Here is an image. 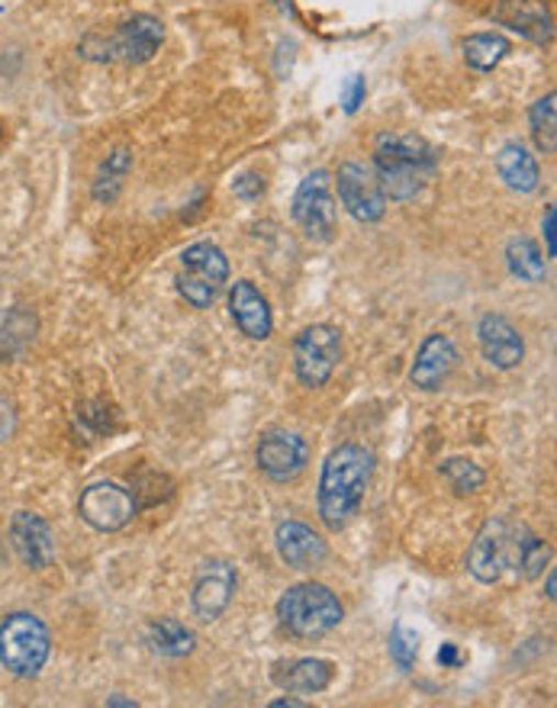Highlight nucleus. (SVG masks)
<instances>
[{
    "label": "nucleus",
    "mask_w": 557,
    "mask_h": 708,
    "mask_svg": "<svg viewBox=\"0 0 557 708\" xmlns=\"http://www.w3.org/2000/svg\"><path fill=\"white\" fill-rule=\"evenodd\" d=\"M52 654V634L46 621L33 612H13L0 621V664L20 679H33L43 673Z\"/></svg>",
    "instance_id": "5"
},
{
    "label": "nucleus",
    "mask_w": 557,
    "mask_h": 708,
    "mask_svg": "<svg viewBox=\"0 0 557 708\" xmlns=\"http://www.w3.org/2000/svg\"><path fill=\"white\" fill-rule=\"evenodd\" d=\"M271 708H307V703H303V699H290V696H287V699H275Z\"/></svg>",
    "instance_id": "36"
},
{
    "label": "nucleus",
    "mask_w": 557,
    "mask_h": 708,
    "mask_svg": "<svg viewBox=\"0 0 557 708\" xmlns=\"http://www.w3.org/2000/svg\"><path fill=\"white\" fill-rule=\"evenodd\" d=\"M493 20L538 45L555 40V20L545 0H500L493 7Z\"/></svg>",
    "instance_id": "18"
},
{
    "label": "nucleus",
    "mask_w": 557,
    "mask_h": 708,
    "mask_svg": "<svg viewBox=\"0 0 557 708\" xmlns=\"http://www.w3.org/2000/svg\"><path fill=\"white\" fill-rule=\"evenodd\" d=\"M235 586H238V576H235V567L230 561H207L200 571H197V579H193V612L197 619L203 621H216L233 602Z\"/></svg>",
    "instance_id": "13"
},
{
    "label": "nucleus",
    "mask_w": 557,
    "mask_h": 708,
    "mask_svg": "<svg viewBox=\"0 0 557 708\" xmlns=\"http://www.w3.org/2000/svg\"><path fill=\"white\" fill-rule=\"evenodd\" d=\"M557 97L555 93H548V97H542L538 103H532V110H528V123H532V135H535V142H538V148L545 152V155H555L557 148Z\"/></svg>",
    "instance_id": "28"
},
{
    "label": "nucleus",
    "mask_w": 557,
    "mask_h": 708,
    "mask_svg": "<svg viewBox=\"0 0 557 708\" xmlns=\"http://www.w3.org/2000/svg\"><path fill=\"white\" fill-rule=\"evenodd\" d=\"M477 342H480V352L487 357V364L497 367V370H512L525 357L522 332L512 325L506 316H497V312H487L477 322Z\"/></svg>",
    "instance_id": "17"
},
{
    "label": "nucleus",
    "mask_w": 557,
    "mask_h": 708,
    "mask_svg": "<svg viewBox=\"0 0 557 708\" xmlns=\"http://www.w3.org/2000/svg\"><path fill=\"white\" fill-rule=\"evenodd\" d=\"M438 471H442V477L448 480V487L455 489L458 496L477 493V489L483 487V480H487V474L474 461H467V457H448V461H442Z\"/></svg>",
    "instance_id": "29"
},
{
    "label": "nucleus",
    "mask_w": 557,
    "mask_h": 708,
    "mask_svg": "<svg viewBox=\"0 0 557 708\" xmlns=\"http://www.w3.org/2000/svg\"><path fill=\"white\" fill-rule=\"evenodd\" d=\"M506 262H510V270L519 277V280H528V284H542L548 267H545V255L538 252V245L525 235L512 239L510 248H506Z\"/></svg>",
    "instance_id": "27"
},
{
    "label": "nucleus",
    "mask_w": 557,
    "mask_h": 708,
    "mask_svg": "<svg viewBox=\"0 0 557 708\" xmlns=\"http://www.w3.org/2000/svg\"><path fill=\"white\" fill-rule=\"evenodd\" d=\"M10 544L16 551V557L30 567V571H46L48 564L55 561V531L48 526L43 516L36 512H13L10 519Z\"/></svg>",
    "instance_id": "14"
},
{
    "label": "nucleus",
    "mask_w": 557,
    "mask_h": 708,
    "mask_svg": "<svg viewBox=\"0 0 557 708\" xmlns=\"http://www.w3.org/2000/svg\"><path fill=\"white\" fill-rule=\"evenodd\" d=\"M345 619L338 596L323 583H297L278 599V621L290 638L316 641Z\"/></svg>",
    "instance_id": "3"
},
{
    "label": "nucleus",
    "mask_w": 557,
    "mask_h": 708,
    "mask_svg": "<svg viewBox=\"0 0 557 708\" xmlns=\"http://www.w3.org/2000/svg\"><path fill=\"white\" fill-rule=\"evenodd\" d=\"M555 586H557V579H555V574L548 576V599H555Z\"/></svg>",
    "instance_id": "38"
},
{
    "label": "nucleus",
    "mask_w": 557,
    "mask_h": 708,
    "mask_svg": "<svg viewBox=\"0 0 557 708\" xmlns=\"http://www.w3.org/2000/svg\"><path fill=\"white\" fill-rule=\"evenodd\" d=\"M107 706H136V703H130V699H107Z\"/></svg>",
    "instance_id": "37"
},
{
    "label": "nucleus",
    "mask_w": 557,
    "mask_h": 708,
    "mask_svg": "<svg viewBox=\"0 0 557 708\" xmlns=\"http://www.w3.org/2000/svg\"><path fill=\"white\" fill-rule=\"evenodd\" d=\"M374 454L361 444H338L320 474V519L328 531H342L361 509L365 493L371 487Z\"/></svg>",
    "instance_id": "1"
},
{
    "label": "nucleus",
    "mask_w": 557,
    "mask_h": 708,
    "mask_svg": "<svg viewBox=\"0 0 557 708\" xmlns=\"http://www.w3.org/2000/svg\"><path fill=\"white\" fill-rule=\"evenodd\" d=\"M335 676V666L323 661V657H303V661H293V664L280 666L275 673V683L280 689L293 693V696H316L328 689Z\"/></svg>",
    "instance_id": "20"
},
{
    "label": "nucleus",
    "mask_w": 557,
    "mask_h": 708,
    "mask_svg": "<svg viewBox=\"0 0 557 708\" xmlns=\"http://www.w3.org/2000/svg\"><path fill=\"white\" fill-rule=\"evenodd\" d=\"M338 200L342 207L355 217L358 222H380L387 213V197H383V187L374 175V168H365L358 162H345L338 165Z\"/></svg>",
    "instance_id": "11"
},
{
    "label": "nucleus",
    "mask_w": 557,
    "mask_h": 708,
    "mask_svg": "<svg viewBox=\"0 0 557 708\" xmlns=\"http://www.w3.org/2000/svg\"><path fill=\"white\" fill-rule=\"evenodd\" d=\"M374 175L390 200H413L435 175V152L416 135H380L374 148Z\"/></svg>",
    "instance_id": "2"
},
{
    "label": "nucleus",
    "mask_w": 557,
    "mask_h": 708,
    "mask_svg": "<svg viewBox=\"0 0 557 708\" xmlns=\"http://www.w3.org/2000/svg\"><path fill=\"white\" fill-rule=\"evenodd\" d=\"M233 190H235V197H242V200H255V197H261V193H265V177H258V175L235 177Z\"/></svg>",
    "instance_id": "31"
},
{
    "label": "nucleus",
    "mask_w": 557,
    "mask_h": 708,
    "mask_svg": "<svg viewBox=\"0 0 557 708\" xmlns=\"http://www.w3.org/2000/svg\"><path fill=\"white\" fill-rule=\"evenodd\" d=\"M512 561V529L506 519H490L467 551V571L477 583H497Z\"/></svg>",
    "instance_id": "12"
},
{
    "label": "nucleus",
    "mask_w": 557,
    "mask_h": 708,
    "mask_svg": "<svg viewBox=\"0 0 557 708\" xmlns=\"http://www.w3.org/2000/svg\"><path fill=\"white\" fill-rule=\"evenodd\" d=\"M465 62L477 71H493L506 55H510V40L500 33H474L465 43Z\"/></svg>",
    "instance_id": "25"
},
{
    "label": "nucleus",
    "mask_w": 557,
    "mask_h": 708,
    "mask_svg": "<svg viewBox=\"0 0 557 708\" xmlns=\"http://www.w3.org/2000/svg\"><path fill=\"white\" fill-rule=\"evenodd\" d=\"M361 100H365V78H355V81L345 88V97H342V103H345V113H355Z\"/></svg>",
    "instance_id": "33"
},
{
    "label": "nucleus",
    "mask_w": 557,
    "mask_h": 708,
    "mask_svg": "<svg viewBox=\"0 0 557 708\" xmlns=\"http://www.w3.org/2000/svg\"><path fill=\"white\" fill-rule=\"evenodd\" d=\"M438 664H445V666L461 664V654H458V648H455V644H445V648L438 651Z\"/></svg>",
    "instance_id": "35"
},
{
    "label": "nucleus",
    "mask_w": 557,
    "mask_h": 708,
    "mask_svg": "<svg viewBox=\"0 0 557 708\" xmlns=\"http://www.w3.org/2000/svg\"><path fill=\"white\" fill-rule=\"evenodd\" d=\"M226 280H230V258L220 245L193 242L190 248H185L181 270H178V294L193 310H210Z\"/></svg>",
    "instance_id": "6"
},
{
    "label": "nucleus",
    "mask_w": 557,
    "mask_h": 708,
    "mask_svg": "<svg viewBox=\"0 0 557 708\" xmlns=\"http://www.w3.org/2000/svg\"><path fill=\"white\" fill-rule=\"evenodd\" d=\"M342 361V332L335 325H307L293 342V370L303 387H325Z\"/></svg>",
    "instance_id": "7"
},
{
    "label": "nucleus",
    "mask_w": 557,
    "mask_h": 708,
    "mask_svg": "<svg viewBox=\"0 0 557 708\" xmlns=\"http://www.w3.org/2000/svg\"><path fill=\"white\" fill-rule=\"evenodd\" d=\"M230 312H233V322L242 335H248L255 342L271 339L275 316H271L268 300L261 297V290L252 280H235L233 294H230Z\"/></svg>",
    "instance_id": "19"
},
{
    "label": "nucleus",
    "mask_w": 557,
    "mask_h": 708,
    "mask_svg": "<svg viewBox=\"0 0 557 708\" xmlns=\"http://www.w3.org/2000/svg\"><path fill=\"white\" fill-rule=\"evenodd\" d=\"M136 512H140L136 493L113 480H97L88 489H81V499H78V516L97 531L126 529Z\"/></svg>",
    "instance_id": "9"
},
{
    "label": "nucleus",
    "mask_w": 557,
    "mask_h": 708,
    "mask_svg": "<svg viewBox=\"0 0 557 708\" xmlns=\"http://www.w3.org/2000/svg\"><path fill=\"white\" fill-rule=\"evenodd\" d=\"M512 561L519 564L515 571L525 579H538L552 564V544L528 529H519V534H512Z\"/></svg>",
    "instance_id": "24"
},
{
    "label": "nucleus",
    "mask_w": 557,
    "mask_h": 708,
    "mask_svg": "<svg viewBox=\"0 0 557 708\" xmlns=\"http://www.w3.org/2000/svg\"><path fill=\"white\" fill-rule=\"evenodd\" d=\"M455 364H458V349H455V342H452L448 335H442V332H432V335L422 342L416 361H413V367H410V384H413L416 390H422V394H435V390H442V387L448 384Z\"/></svg>",
    "instance_id": "16"
},
{
    "label": "nucleus",
    "mask_w": 557,
    "mask_h": 708,
    "mask_svg": "<svg viewBox=\"0 0 557 708\" xmlns=\"http://www.w3.org/2000/svg\"><path fill=\"white\" fill-rule=\"evenodd\" d=\"M419 657V634L406 624V621H397L390 628V661L397 664V670L410 673Z\"/></svg>",
    "instance_id": "30"
},
{
    "label": "nucleus",
    "mask_w": 557,
    "mask_h": 708,
    "mask_svg": "<svg viewBox=\"0 0 557 708\" xmlns=\"http://www.w3.org/2000/svg\"><path fill=\"white\" fill-rule=\"evenodd\" d=\"M255 464L258 471L275 480V484H290L297 480L307 464H310V444L303 442L297 432L287 429H268L261 442L255 447Z\"/></svg>",
    "instance_id": "10"
},
{
    "label": "nucleus",
    "mask_w": 557,
    "mask_h": 708,
    "mask_svg": "<svg viewBox=\"0 0 557 708\" xmlns=\"http://www.w3.org/2000/svg\"><path fill=\"white\" fill-rule=\"evenodd\" d=\"M36 339V316L23 307L0 312V357H20Z\"/></svg>",
    "instance_id": "23"
},
{
    "label": "nucleus",
    "mask_w": 557,
    "mask_h": 708,
    "mask_svg": "<svg viewBox=\"0 0 557 708\" xmlns=\"http://www.w3.org/2000/svg\"><path fill=\"white\" fill-rule=\"evenodd\" d=\"M497 172L506 180V187L515 193H535L538 184H542V172H538V162L535 155L519 145V142H506L497 155Z\"/></svg>",
    "instance_id": "21"
},
{
    "label": "nucleus",
    "mask_w": 557,
    "mask_h": 708,
    "mask_svg": "<svg viewBox=\"0 0 557 708\" xmlns=\"http://www.w3.org/2000/svg\"><path fill=\"white\" fill-rule=\"evenodd\" d=\"M275 544H278L280 561L300 574H313L328 561V547H325L323 538L310 526L293 522V519L280 522L278 531H275Z\"/></svg>",
    "instance_id": "15"
},
{
    "label": "nucleus",
    "mask_w": 557,
    "mask_h": 708,
    "mask_svg": "<svg viewBox=\"0 0 557 708\" xmlns=\"http://www.w3.org/2000/svg\"><path fill=\"white\" fill-rule=\"evenodd\" d=\"M165 43V23L152 13H136L126 23H120L110 36L91 33L78 52L91 62H130L142 65L155 58V52Z\"/></svg>",
    "instance_id": "4"
},
{
    "label": "nucleus",
    "mask_w": 557,
    "mask_h": 708,
    "mask_svg": "<svg viewBox=\"0 0 557 708\" xmlns=\"http://www.w3.org/2000/svg\"><path fill=\"white\" fill-rule=\"evenodd\" d=\"M555 220H557V210L555 207H548L545 222H542V229H545V242H548V258H555Z\"/></svg>",
    "instance_id": "34"
},
{
    "label": "nucleus",
    "mask_w": 557,
    "mask_h": 708,
    "mask_svg": "<svg viewBox=\"0 0 557 708\" xmlns=\"http://www.w3.org/2000/svg\"><path fill=\"white\" fill-rule=\"evenodd\" d=\"M142 638H145V644H148L152 654L171 657V661L193 654V648H197L193 631L178 619H152L142 628Z\"/></svg>",
    "instance_id": "22"
},
{
    "label": "nucleus",
    "mask_w": 557,
    "mask_h": 708,
    "mask_svg": "<svg viewBox=\"0 0 557 708\" xmlns=\"http://www.w3.org/2000/svg\"><path fill=\"white\" fill-rule=\"evenodd\" d=\"M293 222L300 225V232L310 242H332L335 235V222H338V210H335V197H332V180L328 172H313L300 180L297 193H293Z\"/></svg>",
    "instance_id": "8"
},
{
    "label": "nucleus",
    "mask_w": 557,
    "mask_h": 708,
    "mask_svg": "<svg viewBox=\"0 0 557 708\" xmlns=\"http://www.w3.org/2000/svg\"><path fill=\"white\" fill-rule=\"evenodd\" d=\"M0 139H3V123H0Z\"/></svg>",
    "instance_id": "39"
},
{
    "label": "nucleus",
    "mask_w": 557,
    "mask_h": 708,
    "mask_svg": "<svg viewBox=\"0 0 557 708\" xmlns=\"http://www.w3.org/2000/svg\"><path fill=\"white\" fill-rule=\"evenodd\" d=\"M13 432H16V412L7 399H0V444L13 439Z\"/></svg>",
    "instance_id": "32"
},
{
    "label": "nucleus",
    "mask_w": 557,
    "mask_h": 708,
    "mask_svg": "<svg viewBox=\"0 0 557 708\" xmlns=\"http://www.w3.org/2000/svg\"><path fill=\"white\" fill-rule=\"evenodd\" d=\"M0 557H3V551H0Z\"/></svg>",
    "instance_id": "40"
},
{
    "label": "nucleus",
    "mask_w": 557,
    "mask_h": 708,
    "mask_svg": "<svg viewBox=\"0 0 557 708\" xmlns=\"http://www.w3.org/2000/svg\"><path fill=\"white\" fill-rule=\"evenodd\" d=\"M130 168H133V155L126 148H116L113 155H107V162L100 165V175L93 180V200L113 203L130 177Z\"/></svg>",
    "instance_id": "26"
}]
</instances>
